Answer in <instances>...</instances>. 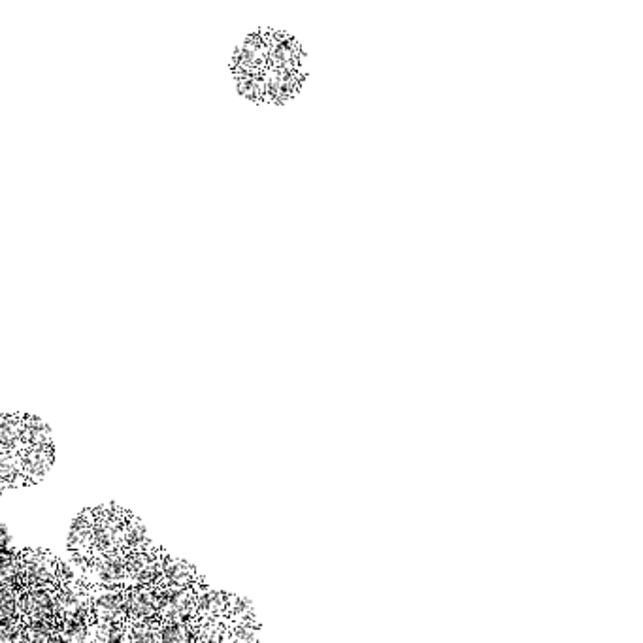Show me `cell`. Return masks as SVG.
<instances>
[{
    "instance_id": "cell-1",
    "label": "cell",
    "mask_w": 643,
    "mask_h": 643,
    "mask_svg": "<svg viewBox=\"0 0 643 643\" xmlns=\"http://www.w3.org/2000/svg\"><path fill=\"white\" fill-rule=\"evenodd\" d=\"M310 55L289 31L263 27L246 36L232 57L238 91L257 104L283 106L297 99L310 76Z\"/></svg>"
},
{
    "instance_id": "cell-2",
    "label": "cell",
    "mask_w": 643,
    "mask_h": 643,
    "mask_svg": "<svg viewBox=\"0 0 643 643\" xmlns=\"http://www.w3.org/2000/svg\"><path fill=\"white\" fill-rule=\"evenodd\" d=\"M121 608L129 623H142V621H159V600L153 587L148 589H119Z\"/></svg>"
},
{
    "instance_id": "cell-3",
    "label": "cell",
    "mask_w": 643,
    "mask_h": 643,
    "mask_svg": "<svg viewBox=\"0 0 643 643\" xmlns=\"http://www.w3.org/2000/svg\"><path fill=\"white\" fill-rule=\"evenodd\" d=\"M6 547H10V536H8L6 527L0 523V551L6 549Z\"/></svg>"
}]
</instances>
